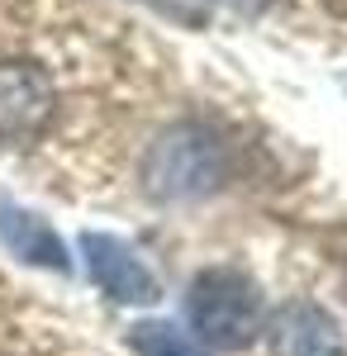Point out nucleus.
<instances>
[{"mask_svg":"<svg viewBox=\"0 0 347 356\" xmlns=\"http://www.w3.org/2000/svg\"><path fill=\"white\" fill-rule=\"evenodd\" d=\"M186 318H190V332L205 347L242 352V347L257 342V332L267 323V309H262L257 280L247 271H238V266H205L186 290Z\"/></svg>","mask_w":347,"mask_h":356,"instance_id":"1","label":"nucleus"},{"mask_svg":"<svg viewBox=\"0 0 347 356\" xmlns=\"http://www.w3.org/2000/svg\"><path fill=\"white\" fill-rule=\"evenodd\" d=\"M148 195L167 200V204H186V200H205L224 186L229 176V157H224V143L200 129V124H176L153 143L148 152Z\"/></svg>","mask_w":347,"mask_h":356,"instance_id":"2","label":"nucleus"},{"mask_svg":"<svg viewBox=\"0 0 347 356\" xmlns=\"http://www.w3.org/2000/svg\"><path fill=\"white\" fill-rule=\"evenodd\" d=\"M81 257H86L91 280H95L114 304L143 309V304L162 300V280L153 275V266H148L124 238H114V233H81Z\"/></svg>","mask_w":347,"mask_h":356,"instance_id":"3","label":"nucleus"},{"mask_svg":"<svg viewBox=\"0 0 347 356\" xmlns=\"http://www.w3.org/2000/svg\"><path fill=\"white\" fill-rule=\"evenodd\" d=\"M53 110V81L33 62H0V147L33 143L48 129Z\"/></svg>","mask_w":347,"mask_h":356,"instance_id":"4","label":"nucleus"},{"mask_svg":"<svg viewBox=\"0 0 347 356\" xmlns=\"http://www.w3.org/2000/svg\"><path fill=\"white\" fill-rule=\"evenodd\" d=\"M271 342L276 356H347L333 314L309 300H291L271 318Z\"/></svg>","mask_w":347,"mask_h":356,"instance_id":"5","label":"nucleus"},{"mask_svg":"<svg viewBox=\"0 0 347 356\" xmlns=\"http://www.w3.org/2000/svg\"><path fill=\"white\" fill-rule=\"evenodd\" d=\"M0 243L10 257H20L29 266H43V271H72V257L62 238L53 233V223L38 219L33 209L15 204V200H0Z\"/></svg>","mask_w":347,"mask_h":356,"instance_id":"6","label":"nucleus"},{"mask_svg":"<svg viewBox=\"0 0 347 356\" xmlns=\"http://www.w3.org/2000/svg\"><path fill=\"white\" fill-rule=\"evenodd\" d=\"M134 352L138 356H210L205 347H195L176 323H138L134 328Z\"/></svg>","mask_w":347,"mask_h":356,"instance_id":"7","label":"nucleus"}]
</instances>
